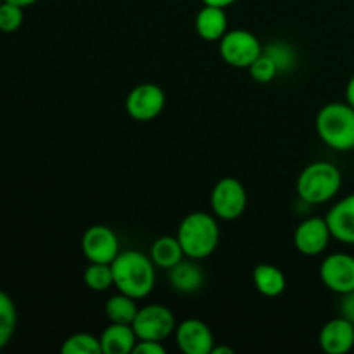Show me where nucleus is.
Masks as SVG:
<instances>
[{
    "mask_svg": "<svg viewBox=\"0 0 354 354\" xmlns=\"http://www.w3.org/2000/svg\"><path fill=\"white\" fill-rule=\"evenodd\" d=\"M328 228H330L332 239L342 242V244H354V194H349L344 199L335 203L328 209L327 216Z\"/></svg>",
    "mask_w": 354,
    "mask_h": 354,
    "instance_id": "nucleus-14",
    "label": "nucleus"
},
{
    "mask_svg": "<svg viewBox=\"0 0 354 354\" xmlns=\"http://www.w3.org/2000/svg\"><path fill=\"white\" fill-rule=\"evenodd\" d=\"M175 341L183 354H211L214 335L209 325L197 318H187L175 328Z\"/></svg>",
    "mask_w": 354,
    "mask_h": 354,
    "instance_id": "nucleus-11",
    "label": "nucleus"
},
{
    "mask_svg": "<svg viewBox=\"0 0 354 354\" xmlns=\"http://www.w3.org/2000/svg\"><path fill=\"white\" fill-rule=\"evenodd\" d=\"M249 73L256 83H270L279 75V69H277L275 61L266 52H261V55L249 66Z\"/></svg>",
    "mask_w": 354,
    "mask_h": 354,
    "instance_id": "nucleus-26",
    "label": "nucleus"
},
{
    "mask_svg": "<svg viewBox=\"0 0 354 354\" xmlns=\"http://www.w3.org/2000/svg\"><path fill=\"white\" fill-rule=\"evenodd\" d=\"M106 317L111 324H133L135 317L138 313L137 299L127 296V294L120 292L116 296L109 297L106 303Z\"/></svg>",
    "mask_w": 354,
    "mask_h": 354,
    "instance_id": "nucleus-20",
    "label": "nucleus"
},
{
    "mask_svg": "<svg viewBox=\"0 0 354 354\" xmlns=\"http://www.w3.org/2000/svg\"><path fill=\"white\" fill-rule=\"evenodd\" d=\"M168 282L180 294H194L203 289L204 272L196 259H185L168 270Z\"/></svg>",
    "mask_w": 354,
    "mask_h": 354,
    "instance_id": "nucleus-15",
    "label": "nucleus"
},
{
    "mask_svg": "<svg viewBox=\"0 0 354 354\" xmlns=\"http://www.w3.org/2000/svg\"><path fill=\"white\" fill-rule=\"evenodd\" d=\"M6 2H10V3H16V6H19V7H30V6H33V3H37L38 0H6Z\"/></svg>",
    "mask_w": 354,
    "mask_h": 354,
    "instance_id": "nucleus-32",
    "label": "nucleus"
},
{
    "mask_svg": "<svg viewBox=\"0 0 354 354\" xmlns=\"http://www.w3.org/2000/svg\"><path fill=\"white\" fill-rule=\"evenodd\" d=\"M183 258H187L185 252H183L182 244H180L178 237H159L158 241H154L151 248V259L156 266L159 268L169 270L176 265V263L182 261Z\"/></svg>",
    "mask_w": 354,
    "mask_h": 354,
    "instance_id": "nucleus-19",
    "label": "nucleus"
},
{
    "mask_svg": "<svg viewBox=\"0 0 354 354\" xmlns=\"http://www.w3.org/2000/svg\"><path fill=\"white\" fill-rule=\"evenodd\" d=\"M62 354H102V346H100V337H95L86 332H78L73 334L62 342Z\"/></svg>",
    "mask_w": 354,
    "mask_h": 354,
    "instance_id": "nucleus-23",
    "label": "nucleus"
},
{
    "mask_svg": "<svg viewBox=\"0 0 354 354\" xmlns=\"http://www.w3.org/2000/svg\"><path fill=\"white\" fill-rule=\"evenodd\" d=\"M320 279L328 290L344 294L354 290V256L346 252H334L320 265Z\"/></svg>",
    "mask_w": 354,
    "mask_h": 354,
    "instance_id": "nucleus-10",
    "label": "nucleus"
},
{
    "mask_svg": "<svg viewBox=\"0 0 354 354\" xmlns=\"http://www.w3.org/2000/svg\"><path fill=\"white\" fill-rule=\"evenodd\" d=\"M228 19L225 9L214 6H204L196 16V31L203 40L220 41L227 33Z\"/></svg>",
    "mask_w": 354,
    "mask_h": 354,
    "instance_id": "nucleus-17",
    "label": "nucleus"
},
{
    "mask_svg": "<svg viewBox=\"0 0 354 354\" xmlns=\"http://www.w3.org/2000/svg\"><path fill=\"white\" fill-rule=\"evenodd\" d=\"M23 7L6 2V0L0 3V31H3V33H14V31H17L23 26Z\"/></svg>",
    "mask_w": 354,
    "mask_h": 354,
    "instance_id": "nucleus-25",
    "label": "nucleus"
},
{
    "mask_svg": "<svg viewBox=\"0 0 354 354\" xmlns=\"http://www.w3.org/2000/svg\"><path fill=\"white\" fill-rule=\"evenodd\" d=\"M263 52H266L275 61L279 73L290 71L296 64V52L286 41H273V44L266 45Z\"/></svg>",
    "mask_w": 354,
    "mask_h": 354,
    "instance_id": "nucleus-24",
    "label": "nucleus"
},
{
    "mask_svg": "<svg viewBox=\"0 0 354 354\" xmlns=\"http://www.w3.org/2000/svg\"><path fill=\"white\" fill-rule=\"evenodd\" d=\"M211 207L214 216L225 221H234L244 214L248 207V192L239 180L227 176L221 178L211 192Z\"/></svg>",
    "mask_w": 354,
    "mask_h": 354,
    "instance_id": "nucleus-7",
    "label": "nucleus"
},
{
    "mask_svg": "<svg viewBox=\"0 0 354 354\" xmlns=\"http://www.w3.org/2000/svg\"><path fill=\"white\" fill-rule=\"evenodd\" d=\"M82 251L90 263H111L120 254V241L113 228L92 225L82 237Z\"/></svg>",
    "mask_w": 354,
    "mask_h": 354,
    "instance_id": "nucleus-9",
    "label": "nucleus"
},
{
    "mask_svg": "<svg viewBox=\"0 0 354 354\" xmlns=\"http://www.w3.org/2000/svg\"><path fill=\"white\" fill-rule=\"evenodd\" d=\"M176 237L187 258L201 261L216 251L220 244V227L214 216L203 211H194L180 221Z\"/></svg>",
    "mask_w": 354,
    "mask_h": 354,
    "instance_id": "nucleus-2",
    "label": "nucleus"
},
{
    "mask_svg": "<svg viewBox=\"0 0 354 354\" xmlns=\"http://www.w3.org/2000/svg\"><path fill=\"white\" fill-rule=\"evenodd\" d=\"M166 95L154 83H140L133 86L127 97V113L131 120L149 123L165 111Z\"/></svg>",
    "mask_w": 354,
    "mask_h": 354,
    "instance_id": "nucleus-8",
    "label": "nucleus"
},
{
    "mask_svg": "<svg viewBox=\"0 0 354 354\" xmlns=\"http://www.w3.org/2000/svg\"><path fill=\"white\" fill-rule=\"evenodd\" d=\"M85 286L95 292H106L114 286L113 268L106 263H90L83 273Z\"/></svg>",
    "mask_w": 354,
    "mask_h": 354,
    "instance_id": "nucleus-22",
    "label": "nucleus"
},
{
    "mask_svg": "<svg viewBox=\"0 0 354 354\" xmlns=\"http://www.w3.org/2000/svg\"><path fill=\"white\" fill-rule=\"evenodd\" d=\"M346 102L354 107V75L349 78L348 86H346Z\"/></svg>",
    "mask_w": 354,
    "mask_h": 354,
    "instance_id": "nucleus-29",
    "label": "nucleus"
},
{
    "mask_svg": "<svg viewBox=\"0 0 354 354\" xmlns=\"http://www.w3.org/2000/svg\"><path fill=\"white\" fill-rule=\"evenodd\" d=\"M330 228L325 218H308L294 232V245L304 256H318L330 244Z\"/></svg>",
    "mask_w": 354,
    "mask_h": 354,
    "instance_id": "nucleus-12",
    "label": "nucleus"
},
{
    "mask_svg": "<svg viewBox=\"0 0 354 354\" xmlns=\"http://www.w3.org/2000/svg\"><path fill=\"white\" fill-rule=\"evenodd\" d=\"M317 131L325 145L339 152L354 149V107L348 102H330L317 114Z\"/></svg>",
    "mask_w": 354,
    "mask_h": 354,
    "instance_id": "nucleus-3",
    "label": "nucleus"
},
{
    "mask_svg": "<svg viewBox=\"0 0 354 354\" xmlns=\"http://www.w3.org/2000/svg\"><path fill=\"white\" fill-rule=\"evenodd\" d=\"M341 317H344L346 320H349L354 325V290L342 296Z\"/></svg>",
    "mask_w": 354,
    "mask_h": 354,
    "instance_id": "nucleus-28",
    "label": "nucleus"
},
{
    "mask_svg": "<svg viewBox=\"0 0 354 354\" xmlns=\"http://www.w3.org/2000/svg\"><path fill=\"white\" fill-rule=\"evenodd\" d=\"M135 354H166V348L159 341H140L135 344Z\"/></svg>",
    "mask_w": 354,
    "mask_h": 354,
    "instance_id": "nucleus-27",
    "label": "nucleus"
},
{
    "mask_svg": "<svg viewBox=\"0 0 354 354\" xmlns=\"http://www.w3.org/2000/svg\"><path fill=\"white\" fill-rule=\"evenodd\" d=\"M235 351L232 348H227V346H214L211 354H234Z\"/></svg>",
    "mask_w": 354,
    "mask_h": 354,
    "instance_id": "nucleus-31",
    "label": "nucleus"
},
{
    "mask_svg": "<svg viewBox=\"0 0 354 354\" xmlns=\"http://www.w3.org/2000/svg\"><path fill=\"white\" fill-rule=\"evenodd\" d=\"M342 185V175L332 162L317 161L308 165L297 176V196L306 204H325L334 199Z\"/></svg>",
    "mask_w": 354,
    "mask_h": 354,
    "instance_id": "nucleus-4",
    "label": "nucleus"
},
{
    "mask_svg": "<svg viewBox=\"0 0 354 354\" xmlns=\"http://www.w3.org/2000/svg\"><path fill=\"white\" fill-rule=\"evenodd\" d=\"M137 342L133 327L127 324H111L100 335L102 354H130Z\"/></svg>",
    "mask_w": 354,
    "mask_h": 354,
    "instance_id": "nucleus-16",
    "label": "nucleus"
},
{
    "mask_svg": "<svg viewBox=\"0 0 354 354\" xmlns=\"http://www.w3.org/2000/svg\"><path fill=\"white\" fill-rule=\"evenodd\" d=\"M201 2H203L204 6H214V7H221V9H225V7L232 6V3H235L237 0H201Z\"/></svg>",
    "mask_w": 354,
    "mask_h": 354,
    "instance_id": "nucleus-30",
    "label": "nucleus"
},
{
    "mask_svg": "<svg viewBox=\"0 0 354 354\" xmlns=\"http://www.w3.org/2000/svg\"><path fill=\"white\" fill-rule=\"evenodd\" d=\"M261 41L248 30L227 31L220 40L221 59L232 68L249 69V66L261 55Z\"/></svg>",
    "mask_w": 354,
    "mask_h": 354,
    "instance_id": "nucleus-5",
    "label": "nucleus"
},
{
    "mask_svg": "<svg viewBox=\"0 0 354 354\" xmlns=\"http://www.w3.org/2000/svg\"><path fill=\"white\" fill-rule=\"evenodd\" d=\"M151 256L140 251H123L116 256L113 268L114 287L133 299H144L154 290L156 268Z\"/></svg>",
    "mask_w": 354,
    "mask_h": 354,
    "instance_id": "nucleus-1",
    "label": "nucleus"
},
{
    "mask_svg": "<svg viewBox=\"0 0 354 354\" xmlns=\"http://www.w3.org/2000/svg\"><path fill=\"white\" fill-rule=\"evenodd\" d=\"M17 325V310L10 296L0 290V349L6 348L12 339Z\"/></svg>",
    "mask_w": 354,
    "mask_h": 354,
    "instance_id": "nucleus-21",
    "label": "nucleus"
},
{
    "mask_svg": "<svg viewBox=\"0 0 354 354\" xmlns=\"http://www.w3.org/2000/svg\"><path fill=\"white\" fill-rule=\"evenodd\" d=\"M3 2V0H0V3H2Z\"/></svg>",
    "mask_w": 354,
    "mask_h": 354,
    "instance_id": "nucleus-33",
    "label": "nucleus"
},
{
    "mask_svg": "<svg viewBox=\"0 0 354 354\" xmlns=\"http://www.w3.org/2000/svg\"><path fill=\"white\" fill-rule=\"evenodd\" d=\"M252 282H254L256 290L266 297H279L287 286L282 270L268 265V263L256 266L254 272H252Z\"/></svg>",
    "mask_w": 354,
    "mask_h": 354,
    "instance_id": "nucleus-18",
    "label": "nucleus"
},
{
    "mask_svg": "<svg viewBox=\"0 0 354 354\" xmlns=\"http://www.w3.org/2000/svg\"><path fill=\"white\" fill-rule=\"evenodd\" d=\"M318 341L327 354H348L354 349V325L344 317L332 318L322 327Z\"/></svg>",
    "mask_w": 354,
    "mask_h": 354,
    "instance_id": "nucleus-13",
    "label": "nucleus"
},
{
    "mask_svg": "<svg viewBox=\"0 0 354 354\" xmlns=\"http://www.w3.org/2000/svg\"><path fill=\"white\" fill-rule=\"evenodd\" d=\"M131 327L140 341L162 342L175 332L176 320L171 310L162 304H149V306L138 308Z\"/></svg>",
    "mask_w": 354,
    "mask_h": 354,
    "instance_id": "nucleus-6",
    "label": "nucleus"
}]
</instances>
